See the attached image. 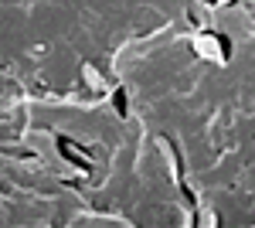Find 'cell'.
Segmentation results:
<instances>
[{
	"instance_id": "cell-2",
	"label": "cell",
	"mask_w": 255,
	"mask_h": 228,
	"mask_svg": "<svg viewBox=\"0 0 255 228\" xmlns=\"http://www.w3.org/2000/svg\"><path fill=\"white\" fill-rule=\"evenodd\" d=\"M61 153H68V157H72V164H82V167L89 164V153L79 150V147H72V140H61Z\"/></svg>"
},
{
	"instance_id": "cell-1",
	"label": "cell",
	"mask_w": 255,
	"mask_h": 228,
	"mask_svg": "<svg viewBox=\"0 0 255 228\" xmlns=\"http://www.w3.org/2000/svg\"><path fill=\"white\" fill-rule=\"evenodd\" d=\"M197 51L208 55V58H225V55H221V51H225V41L211 38V34H201V38H197Z\"/></svg>"
}]
</instances>
